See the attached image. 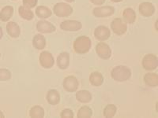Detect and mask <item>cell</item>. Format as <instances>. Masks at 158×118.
Masks as SVG:
<instances>
[{
	"mask_svg": "<svg viewBox=\"0 0 158 118\" xmlns=\"http://www.w3.org/2000/svg\"><path fill=\"white\" fill-rule=\"evenodd\" d=\"M12 74L7 69H0V81H7L10 80Z\"/></svg>",
	"mask_w": 158,
	"mask_h": 118,
	"instance_id": "83f0119b",
	"label": "cell"
},
{
	"mask_svg": "<svg viewBox=\"0 0 158 118\" xmlns=\"http://www.w3.org/2000/svg\"><path fill=\"white\" fill-rule=\"evenodd\" d=\"M6 32L10 37L16 39L21 35V28L15 22H9L6 25Z\"/></svg>",
	"mask_w": 158,
	"mask_h": 118,
	"instance_id": "5bb4252c",
	"label": "cell"
},
{
	"mask_svg": "<svg viewBox=\"0 0 158 118\" xmlns=\"http://www.w3.org/2000/svg\"><path fill=\"white\" fill-rule=\"evenodd\" d=\"M18 14L20 17L26 21H32L34 18V13L29 8L25 7L24 6H20L18 8Z\"/></svg>",
	"mask_w": 158,
	"mask_h": 118,
	"instance_id": "cb8c5ba5",
	"label": "cell"
},
{
	"mask_svg": "<svg viewBox=\"0 0 158 118\" xmlns=\"http://www.w3.org/2000/svg\"><path fill=\"white\" fill-rule=\"evenodd\" d=\"M44 115V109L40 106H32L29 110V116L32 118H42Z\"/></svg>",
	"mask_w": 158,
	"mask_h": 118,
	"instance_id": "d4e9b609",
	"label": "cell"
},
{
	"mask_svg": "<svg viewBox=\"0 0 158 118\" xmlns=\"http://www.w3.org/2000/svg\"><path fill=\"white\" fill-rule=\"evenodd\" d=\"M5 117V115L3 114V113H2V111L0 110V118H3Z\"/></svg>",
	"mask_w": 158,
	"mask_h": 118,
	"instance_id": "d6a6232c",
	"label": "cell"
},
{
	"mask_svg": "<svg viewBox=\"0 0 158 118\" xmlns=\"http://www.w3.org/2000/svg\"><path fill=\"white\" fill-rule=\"evenodd\" d=\"M74 51L79 54H85L88 53L92 47V41L89 37L81 36L74 40L73 45Z\"/></svg>",
	"mask_w": 158,
	"mask_h": 118,
	"instance_id": "6da1fadb",
	"label": "cell"
},
{
	"mask_svg": "<svg viewBox=\"0 0 158 118\" xmlns=\"http://www.w3.org/2000/svg\"><path fill=\"white\" fill-rule=\"evenodd\" d=\"M94 36L99 41H105L111 36V30L104 25H100L94 30Z\"/></svg>",
	"mask_w": 158,
	"mask_h": 118,
	"instance_id": "7c38bea8",
	"label": "cell"
},
{
	"mask_svg": "<svg viewBox=\"0 0 158 118\" xmlns=\"http://www.w3.org/2000/svg\"><path fill=\"white\" fill-rule=\"evenodd\" d=\"M14 14V7L12 6H6L0 11V20L2 22H9Z\"/></svg>",
	"mask_w": 158,
	"mask_h": 118,
	"instance_id": "d6986e66",
	"label": "cell"
},
{
	"mask_svg": "<svg viewBox=\"0 0 158 118\" xmlns=\"http://www.w3.org/2000/svg\"><path fill=\"white\" fill-rule=\"evenodd\" d=\"M144 82L146 86L156 88L158 86V75L155 73H148L144 76Z\"/></svg>",
	"mask_w": 158,
	"mask_h": 118,
	"instance_id": "e0dca14e",
	"label": "cell"
},
{
	"mask_svg": "<svg viewBox=\"0 0 158 118\" xmlns=\"http://www.w3.org/2000/svg\"><path fill=\"white\" fill-rule=\"evenodd\" d=\"M63 88L67 92H75L79 87V82L77 79L74 76H68L64 79L63 82Z\"/></svg>",
	"mask_w": 158,
	"mask_h": 118,
	"instance_id": "52a82bcc",
	"label": "cell"
},
{
	"mask_svg": "<svg viewBox=\"0 0 158 118\" xmlns=\"http://www.w3.org/2000/svg\"><path fill=\"white\" fill-rule=\"evenodd\" d=\"M47 42L44 36L41 34H37L32 39V46L36 49V50H44L46 47Z\"/></svg>",
	"mask_w": 158,
	"mask_h": 118,
	"instance_id": "ffe728a7",
	"label": "cell"
},
{
	"mask_svg": "<svg viewBox=\"0 0 158 118\" xmlns=\"http://www.w3.org/2000/svg\"><path fill=\"white\" fill-rule=\"evenodd\" d=\"M131 70L124 65H118L112 69L111 73V78L117 82H124L131 78Z\"/></svg>",
	"mask_w": 158,
	"mask_h": 118,
	"instance_id": "7a4b0ae2",
	"label": "cell"
},
{
	"mask_svg": "<svg viewBox=\"0 0 158 118\" xmlns=\"http://www.w3.org/2000/svg\"><path fill=\"white\" fill-rule=\"evenodd\" d=\"M89 82L93 86L100 87L104 83V77L100 72H94L89 76Z\"/></svg>",
	"mask_w": 158,
	"mask_h": 118,
	"instance_id": "7402d4cb",
	"label": "cell"
},
{
	"mask_svg": "<svg viewBox=\"0 0 158 118\" xmlns=\"http://www.w3.org/2000/svg\"><path fill=\"white\" fill-rule=\"evenodd\" d=\"M89 1L96 6H101L105 2L106 0H89Z\"/></svg>",
	"mask_w": 158,
	"mask_h": 118,
	"instance_id": "4dcf8cb0",
	"label": "cell"
},
{
	"mask_svg": "<svg viewBox=\"0 0 158 118\" xmlns=\"http://www.w3.org/2000/svg\"><path fill=\"white\" fill-rule=\"evenodd\" d=\"M3 37V30H2V28L0 26V39Z\"/></svg>",
	"mask_w": 158,
	"mask_h": 118,
	"instance_id": "1f68e13d",
	"label": "cell"
},
{
	"mask_svg": "<svg viewBox=\"0 0 158 118\" xmlns=\"http://www.w3.org/2000/svg\"><path fill=\"white\" fill-rule=\"evenodd\" d=\"M60 94L59 91L56 89L49 90L46 95V99L48 102L52 106H56L60 102Z\"/></svg>",
	"mask_w": 158,
	"mask_h": 118,
	"instance_id": "2e32d148",
	"label": "cell"
},
{
	"mask_svg": "<svg viewBox=\"0 0 158 118\" xmlns=\"http://www.w3.org/2000/svg\"><path fill=\"white\" fill-rule=\"evenodd\" d=\"M114 13H115V8L111 6L96 7L93 10V14L96 18H108L113 15Z\"/></svg>",
	"mask_w": 158,
	"mask_h": 118,
	"instance_id": "9c48e42d",
	"label": "cell"
},
{
	"mask_svg": "<svg viewBox=\"0 0 158 118\" xmlns=\"http://www.w3.org/2000/svg\"><path fill=\"white\" fill-rule=\"evenodd\" d=\"M65 1L67 2H69V3H71V2H74L75 0H65Z\"/></svg>",
	"mask_w": 158,
	"mask_h": 118,
	"instance_id": "e575fe53",
	"label": "cell"
},
{
	"mask_svg": "<svg viewBox=\"0 0 158 118\" xmlns=\"http://www.w3.org/2000/svg\"><path fill=\"white\" fill-rule=\"evenodd\" d=\"M93 116V110L88 106H81L77 112V116L79 118H89Z\"/></svg>",
	"mask_w": 158,
	"mask_h": 118,
	"instance_id": "484cf974",
	"label": "cell"
},
{
	"mask_svg": "<svg viewBox=\"0 0 158 118\" xmlns=\"http://www.w3.org/2000/svg\"><path fill=\"white\" fill-rule=\"evenodd\" d=\"M138 10L142 16L145 17V18H149L154 14L156 9H155L153 4H152L151 2H144L139 5Z\"/></svg>",
	"mask_w": 158,
	"mask_h": 118,
	"instance_id": "4fadbf2b",
	"label": "cell"
},
{
	"mask_svg": "<svg viewBox=\"0 0 158 118\" xmlns=\"http://www.w3.org/2000/svg\"><path fill=\"white\" fill-rule=\"evenodd\" d=\"M96 53L104 60H108L111 57V49L104 42H101L96 46Z\"/></svg>",
	"mask_w": 158,
	"mask_h": 118,
	"instance_id": "30bf717a",
	"label": "cell"
},
{
	"mask_svg": "<svg viewBox=\"0 0 158 118\" xmlns=\"http://www.w3.org/2000/svg\"><path fill=\"white\" fill-rule=\"evenodd\" d=\"M76 99L81 103H89L92 101V94L86 90H81L77 91L75 95Z\"/></svg>",
	"mask_w": 158,
	"mask_h": 118,
	"instance_id": "ac0fdd59",
	"label": "cell"
},
{
	"mask_svg": "<svg viewBox=\"0 0 158 118\" xmlns=\"http://www.w3.org/2000/svg\"><path fill=\"white\" fill-rule=\"evenodd\" d=\"M22 3H23V6L25 7L32 9L37 5L38 0H22Z\"/></svg>",
	"mask_w": 158,
	"mask_h": 118,
	"instance_id": "f1b7e54d",
	"label": "cell"
},
{
	"mask_svg": "<svg viewBox=\"0 0 158 118\" xmlns=\"http://www.w3.org/2000/svg\"><path fill=\"white\" fill-rule=\"evenodd\" d=\"M57 65L60 69H67L70 65V54L67 52H63L57 57Z\"/></svg>",
	"mask_w": 158,
	"mask_h": 118,
	"instance_id": "9a60e30c",
	"label": "cell"
},
{
	"mask_svg": "<svg viewBox=\"0 0 158 118\" xmlns=\"http://www.w3.org/2000/svg\"><path fill=\"white\" fill-rule=\"evenodd\" d=\"M14 1H15V0H14Z\"/></svg>",
	"mask_w": 158,
	"mask_h": 118,
	"instance_id": "8d00e7d4",
	"label": "cell"
},
{
	"mask_svg": "<svg viewBox=\"0 0 158 118\" xmlns=\"http://www.w3.org/2000/svg\"><path fill=\"white\" fill-rule=\"evenodd\" d=\"M82 25L78 21L75 20H67L60 24V29L66 32H77L81 30Z\"/></svg>",
	"mask_w": 158,
	"mask_h": 118,
	"instance_id": "ba28073f",
	"label": "cell"
},
{
	"mask_svg": "<svg viewBox=\"0 0 158 118\" xmlns=\"http://www.w3.org/2000/svg\"><path fill=\"white\" fill-rule=\"evenodd\" d=\"M111 29L117 36H123L127 30V25L123 19L117 18L111 22Z\"/></svg>",
	"mask_w": 158,
	"mask_h": 118,
	"instance_id": "5b68a950",
	"label": "cell"
},
{
	"mask_svg": "<svg viewBox=\"0 0 158 118\" xmlns=\"http://www.w3.org/2000/svg\"><path fill=\"white\" fill-rule=\"evenodd\" d=\"M53 12L56 16L59 18H66L69 17L73 14L74 9L70 4L65 2H58L53 7Z\"/></svg>",
	"mask_w": 158,
	"mask_h": 118,
	"instance_id": "3957f363",
	"label": "cell"
},
{
	"mask_svg": "<svg viewBox=\"0 0 158 118\" xmlns=\"http://www.w3.org/2000/svg\"><path fill=\"white\" fill-rule=\"evenodd\" d=\"M39 62L41 67L44 69H51L54 66L55 59L53 55L48 51H43L40 54Z\"/></svg>",
	"mask_w": 158,
	"mask_h": 118,
	"instance_id": "8992f818",
	"label": "cell"
},
{
	"mask_svg": "<svg viewBox=\"0 0 158 118\" xmlns=\"http://www.w3.org/2000/svg\"><path fill=\"white\" fill-rule=\"evenodd\" d=\"M111 1L113 2H122L123 0H111Z\"/></svg>",
	"mask_w": 158,
	"mask_h": 118,
	"instance_id": "836d02e7",
	"label": "cell"
},
{
	"mask_svg": "<svg viewBox=\"0 0 158 118\" xmlns=\"http://www.w3.org/2000/svg\"><path fill=\"white\" fill-rule=\"evenodd\" d=\"M36 15L39 18L45 20L52 16V11L48 6H39L36 9Z\"/></svg>",
	"mask_w": 158,
	"mask_h": 118,
	"instance_id": "603a6c76",
	"label": "cell"
},
{
	"mask_svg": "<svg viewBox=\"0 0 158 118\" xmlns=\"http://www.w3.org/2000/svg\"><path fill=\"white\" fill-rule=\"evenodd\" d=\"M117 112V107L113 105V104H108L107 105L104 109V117H107V118H111V117H113L115 116V113Z\"/></svg>",
	"mask_w": 158,
	"mask_h": 118,
	"instance_id": "4316f807",
	"label": "cell"
},
{
	"mask_svg": "<svg viewBox=\"0 0 158 118\" xmlns=\"http://www.w3.org/2000/svg\"><path fill=\"white\" fill-rule=\"evenodd\" d=\"M124 22L127 24L135 23L137 19L136 12L132 8H126L123 12Z\"/></svg>",
	"mask_w": 158,
	"mask_h": 118,
	"instance_id": "44dd1931",
	"label": "cell"
},
{
	"mask_svg": "<svg viewBox=\"0 0 158 118\" xmlns=\"http://www.w3.org/2000/svg\"><path fill=\"white\" fill-rule=\"evenodd\" d=\"M74 112L70 109H63L60 113V116L62 118H70V117H74Z\"/></svg>",
	"mask_w": 158,
	"mask_h": 118,
	"instance_id": "f546056e",
	"label": "cell"
},
{
	"mask_svg": "<svg viewBox=\"0 0 158 118\" xmlns=\"http://www.w3.org/2000/svg\"><path fill=\"white\" fill-rule=\"evenodd\" d=\"M0 57H1V53H0Z\"/></svg>",
	"mask_w": 158,
	"mask_h": 118,
	"instance_id": "d590c367",
	"label": "cell"
},
{
	"mask_svg": "<svg viewBox=\"0 0 158 118\" xmlns=\"http://www.w3.org/2000/svg\"><path fill=\"white\" fill-rule=\"evenodd\" d=\"M36 30L40 33L43 34H49L52 32H56V28L53 24L51 22L45 21V20H41L36 23Z\"/></svg>",
	"mask_w": 158,
	"mask_h": 118,
	"instance_id": "8fae6325",
	"label": "cell"
},
{
	"mask_svg": "<svg viewBox=\"0 0 158 118\" xmlns=\"http://www.w3.org/2000/svg\"><path fill=\"white\" fill-rule=\"evenodd\" d=\"M142 67L146 71L150 72L156 69L158 66V59L155 54H149L144 56L142 61Z\"/></svg>",
	"mask_w": 158,
	"mask_h": 118,
	"instance_id": "277c9868",
	"label": "cell"
}]
</instances>
